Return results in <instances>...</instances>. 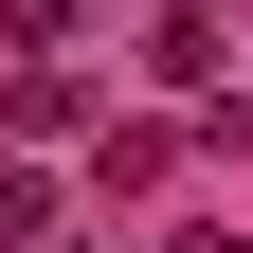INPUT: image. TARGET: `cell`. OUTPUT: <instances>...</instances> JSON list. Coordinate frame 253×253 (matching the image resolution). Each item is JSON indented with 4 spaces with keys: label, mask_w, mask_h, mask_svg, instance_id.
Segmentation results:
<instances>
[{
    "label": "cell",
    "mask_w": 253,
    "mask_h": 253,
    "mask_svg": "<svg viewBox=\"0 0 253 253\" xmlns=\"http://www.w3.org/2000/svg\"><path fill=\"white\" fill-rule=\"evenodd\" d=\"M54 235V199H37V163H0V253H37Z\"/></svg>",
    "instance_id": "obj_1"
}]
</instances>
